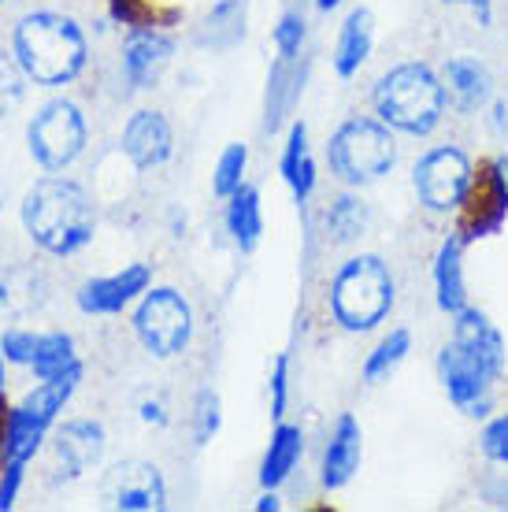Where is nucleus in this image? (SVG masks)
Returning <instances> with one entry per match:
<instances>
[{
  "label": "nucleus",
  "mask_w": 508,
  "mask_h": 512,
  "mask_svg": "<svg viewBox=\"0 0 508 512\" xmlns=\"http://www.w3.org/2000/svg\"><path fill=\"white\" fill-rule=\"evenodd\" d=\"M12 52L34 86H67L86 71L89 41L82 26L64 12H26L12 30Z\"/></svg>",
  "instance_id": "f257e3e1"
},
{
  "label": "nucleus",
  "mask_w": 508,
  "mask_h": 512,
  "mask_svg": "<svg viewBox=\"0 0 508 512\" xmlns=\"http://www.w3.org/2000/svg\"><path fill=\"white\" fill-rule=\"evenodd\" d=\"M19 216H23L30 242L49 256H75L78 249L93 242V231H97L89 193L78 182L60 179V175L34 182L26 190Z\"/></svg>",
  "instance_id": "f03ea898"
},
{
  "label": "nucleus",
  "mask_w": 508,
  "mask_h": 512,
  "mask_svg": "<svg viewBox=\"0 0 508 512\" xmlns=\"http://www.w3.org/2000/svg\"><path fill=\"white\" fill-rule=\"evenodd\" d=\"M375 112L386 127L405 134H431L445 112V86L431 67L401 64L375 86Z\"/></svg>",
  "instance_id": "7ed1b4c3"
},
{
  "label": "nucleus",
  "mask_w": 508,
  "mask_h": 512,
  "mask_svg": "<svg viewBox=\"0 0 508 512\" xmlns=\"http://www.w3.org/2000/svg\"><path fill=\"white\" fill-rule=\"evenodd\" d=\"M394 305V279L379 256H353L334 275L331 312L345 331H371Z\"/></svg>",
  "instance_id": "20e7f679"
},
{
  "label": "nucleus",
  "mask_w": 508,
  "mask_h": 512,
  "mask_svg": "<svg viewBox=\"0 0 508 512\" xmlns=\"http://www.w3.org/2000/svg\"><path fill=\"white\" fill-rule=\"evenodd\" d=\"M327 160H331L334 175L349 186L375 182L397 160L394 134L386 123H375V119H349L334 130L331 145H327Z\"/></svg>",
  "instance_id": "39448f33"
},
{
  "label": "nucleus",
  "mask_w": 508,
  "mask_h": 512,
  "mask_svg": "<svg viewBox=\"0 0 508 512\" xmlns=\"http://www.w3.org/2000/svg\"><path fill=\"white\" fill-rule=\"evenodd\" d=\"M86 116L75 101H56L41 104L34 119L26 123V149L34 156V164L49 175H60L75 164L78 156L86 153Z\"/></svg>",
  "instance_id": "423d86ee"
},
{
  "label": "nucleus",
  "mask_w": 508,
  "mask_h": 512,
  "mask_svg": "<svg viewBox=\"0 0 508 512\" xmlns=\"http://www.w3.org/2000/svg\"><path fill=\"white\" fill-rule=\"evenodd\" d=\"M134 331H138L141 346L153 357L167 360L190 346L193 334V312L190 301L171 290V286H156L141 294V305L134 312Z\"/></svg>",
  "instance_id": "0eeeda50"
},
{
  "label": "nucleus",
  "mask_w": 508,
  "mask_h": 512,
  "mask_svg": "<svg viewBox=\"0 0 508 512\" xmlns=\"http://www.w3.org/2000/svg\"><path fill=\"white\" fill-rule=\"evenodd\" d=\"M471 160L460 149H434L416 164V193L431 212H453L460 208L471 186Z\"/></svg>",
  "instance_id": "6e6552de"
},
{
  "label": "nucleus",
  "mask_w": 508,
  "mask_h": 512,
  "mask_svg": "<svg viewBox=\"0 0 508 512\" xmlns=\"http://www.w3.org/2000/svg\"><path fill=\"white\" fill-rule=\"evenodd\" d=\"M0 349L12 364H23V368H34V379H52V375L67 372L78 360L75 353V338L64 331H49V334H34V331H4L0 338Z\"/></svg>",
  "instance_id": "1a4fd4ad"
},
{
  "label": "nucleus",
  "mask_w": 508,
  "mask_h": 512,
  "mask_svg": "<svg viewBox=\"0 0 508 512\" xmlns=\"http://www.w3.org/2000/svg\"><path fill=\"white\" fill-rule=\"evenodd\" d=\"M104 501L123 512H160L167 505V483L149 461H123L104 475Z\"/></svg>",
  "instance_id": "9d476101"
},
{
  "label": "nucleus",
  "mask_w": 508,
  "mask_h": 512,
  "mask_svg": "<svg viewBox=\"0 0 508 512\" xmlns=\"http://www.w3.org/2000/svg\"><path fill=\"white\" fill-rule=\"evenodd\" d=\"M464 219H460V238L475 242V238H490L501 231L508 216V186L501 179L497 164L479 167V175H471V186L464 193Z\"/></svg>",
  "instance_id": "9b49d317"
},
{
  "label": "nucleus",
  "mask_w": 508,
  "mask_h": 512,
  "mask_svg": "<svg viewBox=\"0 0 508 512\" xmlns=\"http://www.w3.org/2000/svg\"><path fill=\"white\" fill-rule=\"evenodd\" d=\"M438 375H442L449 401L460 412H468V416H486L490 412V383H494V375L486 372L464 346L449 342L438 353Z\"/></svg>",
  "instance_id": "f8f14e48"
},
{
  "label": "nucleus",
  "mask_w": 508,
  "mask_h": 512,
  "mask_svg": "<svg viewBox=\"0 0 508 512\" xmlns=\"http://www.w3.org/2000/svg\"><path fill=\"white\" fill-rule=\"evenodd\" d=\"M104 457V427L97 420H67L52 435V483H75Z\"/></svg>",
  "instance_id": "ddd939ff"
},
{
  "label": "nucleus",
  "mask_w": 508,
  "mask_h": 512,
  "mask_svg": "<svg viewBox=\"0 0 508 512\" xmlns=\"http://www.w3.org/2000/svg\"><path fill=\"white\" fill-rule=\"evenodd\" d=\"M149 286H153L149 264H127V268L115 271V275L82 282L75 301L86 316H112V312H123V308H127L134 297L145 294Z\"/></svg>",
  "instance_id": "4468645a"
},
{
  "label": "nucleus",
  "mask_w": 508,
  "mask_h": 512,
  "mask_svg": "<svg viewBox=\"0 0 508 512\" xmlns=\"http://www.w3.org/2000/svg\"><path fill=\"white\" fill-rule=\"evenodd\" d=\"M171 52H175L171 38L160 34L156 26L130 30L127 45H123V78L130 90H153L171 64Z\"/></svg>",
  "instance_id": "2eb2a0df"
},
{
  "label": "nucleus",
  "mask_w": 508,
  "mask_h": 512,
  "mask_svg": "<svg viewBox=\"0 0 508 512\" xmlns=\"http://www.w3.org/2000/svg\"><path fill=\"white\" fill-rule=\"evenodd\" d=\"M123 153L138 171H153L175 153V130L160 112H138L123 127Z\"/></svg>",
  "instance_id": "dca6fc26"
},
{
  "label": "nucleus",
  "mask_w": 508,
  "mask_h": 512,
  "mask_svg": "<svg viewBox=\"0 0 508 512\" xmlns=\"http://www.w3.org/2000/svg\"><path fill=\"white\" fill-rule=\"evenodd\" d=\"M360 457H364V435H360L356 416L345 412L334 423V435L327 442V453H323V487L342 490L360 468Z\"/></svg>",
  "instance_id": "f3484780"
},
{
  "label": "nucleus",
  "mask_w": 508,
  "mask_h": 512,
  "mask_svg": "<svg viewBox=\"0 0 508 512\" xmlns=\"http://www.w3.org/2000/svg\"><path fill=\"white\" fill-rule=\"evenodd\" d=\"M453 342L468 349L471 357L479 360L494 379L501 375V368H505V338H501V331L486 320L483 312H475V308L457 312V331H453Z\"/></svg>",
  "instance_id": "a211bd4d"
},
{
  "label": "nucleus",
  "mask_w": 508,
  "mask_h": 512,
  "mask_svg": "<svg viewBox=\"0 0 508 512\" xmlns=\"http://www.w3.org/2000/svg\"><path fill=\"white\" fill-rule=\"evenodd\" d=\"M464 238L460 234H449L434 256V290H438V308L442 312H464L468 308V286H464V264H460V256H464Z\"/></svg>",
  "instance_id": "6ab92c4d"
},
{
  "label": "nucleus",
  "mask_w": 508,
  "mask_h": 512,
  "mask_svg": "<svg viewBox=\"0 0 508 512\" xmlns=\"http://www.w3.org/2000/svg\"><path fill=\"white\" fill-rule=\"evenodd\" d=\"M442 86H445V97L457 104L460 112H479L490 101V75L471 56H457V60L445 64Z\"/></svg>",
  "instance_id": "aec40b11"
},
{
  "label": "nucleus",
  "mask_w": 508,
  "mask_h": 512,
  "mask_svg": "<svg viewBox=\"0 0 508 512\" xmlns=\"http://www.w3.org/2000/svg\"><path fill=\"white\" fill-rule=\"evenodd\" d=\"M301 453H305V435H301V427L279 420V427L271 431V442H267L264 464H260V483H264L267 490L282 487V483L293 475L297 461H301Z\"/></svg>",
  "instance_id": "412c9836"
},
{
  "label": "nucleus",
  "mask_w": 508,
  "mask_h": 512,
  "mask_svg": "<svg viewBox=\"0 0 508 512\" xmlns=\"http://www.w3.org/2000/svg\"><path fill=\"white\" fill-rule=\"evenodd\" d=\"M279 171L286 186L293 190L297 205H305L312 190H316V160L308 153V127L305 123H293L290 134H286V145H282V160Z\"/></svg>",
  "instance_id": "4be33fe9"
},
{
  "label": "nucleus",
  "mask_w": 508,
  "mask_h": 512,
  "mask_svg": "<svg viewBox=\"0 0 508 512\" xmlns=\"http://www.w3.org/2000/svg\"><path fill=\"white\" fill-rule=\"evenodd\" d=\"M227 231L242 253H253L264 238V208H260V190L256 186H238L227 197Z\"/></svg>",
  "instance_id": "5701e85b"
},
{
  "label": "nucleus",
  "mask_w": 508,
  "mask_h": 512,
  "mask_svg": "<svg viewBox=\"0 0 508 512\" xmlns=\"http://www.w3.org/2000/svg\"><path fill=\"white\" fill-rule=\"evenodd\" d=\"M371 41H375V19L368 8H356L345 19L342 34H338V49H334V71L342 78H353L364 60L371 56Z\"/></svg>",
  "instance_id": "b1692460"
},
{
  "label": "nucleus",
  "mask_w": 508,
  "mask_h": 512,
  "mask_svg": "<svg viewBox=\"0 0 508 512\" xmlns=\"http://www.w3.org/2000/svg\"><path fill=\"white\" fill-rule=\"evenodd\" d=\"M78 383H82V360H75L67 372H60V375H52V379H41L30 394L23 397V405L38 420H45V423H56V416L67 409V401H71V394L78 390Z\"/></svg>",
  "instance_id": "393cba45"
},
{
  "label": "nucleus",
  "mask_w": 508,
  "mask_h": 512,
  "mask_svg": "<svg viewBox=\"0 0 508 512\" xmlns=\"http://www.w3.org/2000/svg\"><path fill=\"white\" fill-rule=\"evenodd\" d=\"M49 431H52V423L38 420L26 405H15L12 416H8V461L30 464L41 453Z\"/></svg>",
  "instance_id": "a878e982"
},
{
  "label": "nucleus",
  "mask_w": 508,
  "mask_h": 512,
  "mask_svg": "<svg viewBox=\"0 0 508 512\" xmlns=\"http://www.w3.org/2000/svg\"><path fill=\"white\" fill-rule=\"evenodd\" d=\"M364 227H368V208H364L360 197H349V193H345V197H338L331 205V212H327V231H331V238L338 245L360 238Z\"/></svg>",
  "instance_id": "bb28decb"
},
{
  "label": "nucleus",
  "mask_w": 508,
  "mask_h": 512,
  "mask_svg": "<svg viewBox=\"0 0 508 512\" xmlns=\"http://www.w3.org/2000/svg\"><path fill=\"white\" fill-rule=\"evenodd\" d=\"M408 349H412V334L408 331L386 334L379 346H375V353L368 357V364H364V383H379V379H386V375L394 372L397 364L408 357Z\"/></svg>",
  "instance_id": "cd10ccee"
},
{
  "label": "nucleus",
  "mask_w": 508,
  "mask_h": 512,
  "mask_svg": "<svg viewBox=\"0 0 508 512\" xmlns=\"http://www.w3.org/2000/svg\"><path fill=\"white\" fill-rule=\"evenodd\" d=\"M26 82H30V78L23 75V67H19V60H15V52L0 49V119L12 116L15 108L23 104Z\"/></svg>",
  "instance_id": "c85d7f7f"
},
{
  "label": "nucleus",
  "mask_w": 508,
  "mask_h": 512,
  "mask_svg": "<svg viewBox=\"0 0 508 512\" xmlns=\"http://www.w3.org/2000/svg\"><path fill=\"white\" fill-rule=\"evenodd\" d=\"M245 164H249V149L245 145H227L223 149V156H219L216 164V179H212V190H216V197H230V193L238 190L245 182Z\"/></svg>",
  "instance_id": "c756f323"
},
{
  "label": "nucleus",
  "mask_w": 508,
  "mask_h": 512,
  "mask_svg": "<svg viewBox=\"0 0 508 512\" xmlns=\"http://www.w3.org/2000/svg\"><path fill=\"white\" fill-rule=\"evenodd\" d=\"M219 423H223V401L216 390H201L197 394V412H193V438L197 446L212 442L219 435Z\"/></svg>",
  "instance_id": "7c9ffc66"
},
{
  "label": "nucleus",
  "mask_w": 508,
  "mask_h": 512,
  "mask_svg": "<svg viewBox=\"0 0 508 512\" xmlns=\"http://www.w3.org/2000/svg\"><path fill=\"white\" fill-rule=\"evenodd\" d=\"M108 12L115 23L141 30V26H156L160 12H156V0H108Z\"/></svg>",
  "instance_id": "2f4dec72"
},
{
  "label": "nucleus",
  "mask_w": 508,
  "mask_h": 512,
  "mask_svg": "<svg viewBox=\"0 0 508 512\" xmlns=\"http://www.w3.org/2000/svg\"><path fill=\"white\" fill-rule=\"evenodd\" d=\"M301 45H305V19L297 12H286L275 26V49H279L282 60H297Z\"/></svg>",
  "instance_id": "473e14b6"
},
{
  "label": "nucleus",
  "mask_w": 508,
  "mask_h": 512,
  "mask_svg": "<svg viewBox=\"0 0 508 512\" xmlns=\"http://www.w3.org/2000/svg\"><path fill=\"white\" fill-rule=\"evenodd\" d=\"M286 401H290V357L282 353L275 360V372H271V416L275 420L286 416Z\"/></svg>",
  "instance_id": "72a5a7b5"
},
{
  "label": "nucleus",
  "mask_w": 508,
  "mask_h": 512,
  "mask_svg": "<svg viewBox=\"0 0 508 512\" xmlns=\"http://www.w3.org/2000/svg\"><path fill=\"white\" fill-rule=\"evenodd\" d=\"M26 479V464L23 461H8L4 472H0V512H12L15 501H19V490H23Z\"/></svg>",
  "instance_id": "f704fd0d"
},
{
  "label": "nucleus",
  "mask_w": 508,
  "mask_h": 512,
  "mask_svg": "<svg viewBox=\"0 0 508 512\" xmlns=\"http://www.w3.org/2000/svg\"><path fill=\"white\" fill-rule=\"evenodd\" d=\"M483 453L490 461L508 464V416H497L494 423H486L483 431Z\"/></svg>",
  "instance_id": "c9c22d12"
},
{
  "label": "nucleus",
  "mask_w": 508,
  "mask_h": 512,
  "mask_svg": "<svg viewBox=\"0 0 508 512\" xmlns=\"http://www.w3.org/2000/svg\"><path fill=\"white\" fill-rule=\"evenodd\" d=\"M8 416H12V405H8V397L0 394V472L8 464Z\"/></svg>",
  "instance_id": "e433bc0d"
},
{
  "label": "nucleus",
  "mask_w": 508,
  "mask_h": 512,
  "mask_svg": "<svg viewBox=\"0 0 508 512\" xmlns=\"http://www.w3.org/2000/svg\"><path fill=\"white\" fill-rule=\"evenodd\" d=\"M445 4H471L475 15H479V23L490 26V0H445Z\"/></svg>",
  "instance_id": "4c0bfd02"
},
{
  "label": "nucleus",
  "mask_w": 508,
  "mask_h": 512,
  "mask_svg": "<svg viewBox=\"0 0 508 512\" xmlns=\"http://www.w3.org/2000/svg\"><path fill=\"white\" fill-rule=\"evenodd\" d=\"M279 505H282L279 494H275V490H267L264 498L256 501V512H279Z\"/></svg>",
  "instance_id": "58836bf2"
},
{
  "label": "nucleus",
  "mask_w": 508,
  "mask_h": 512,
  "mask_svg": "<svg viewBox=\"0 0 508 512\" xmlns=\"http://www.w3.org/2000/svg\"><path fill=\"white\" fill-rule=\"evenodd\" d=\"M497 164V171H501V179H505V186H508V156H501V160H494Z\"/></svg>",
  "instance_id": "ea45409f"
},
{
  "label": "nucleus",
  "mask_w": 508,
  "mask_h": 512,
  "mask_svg": "<svg viewBox=\"0 0 508 512\" xmlns=\"http://www.w3.org/2000/svg\"><path fill=\"white\" fill-rule=\"evenodd\" d=\"M494 127H497V130L505 127V108H501V104L494 108Z\"/></svg>",
  "instance_id": "a19ab883"
},
{
  "label": "nucleus",
  "mask_w": 508,
  "mask_h": 512,
  "mask_svg": "<svg viewBox=\"0 0 508 512\" xmlns=\"http://www.w3.org/2000/svg\"><path fill=\"white\" fill-rule=\"evenodd\" d=\"M316 4H319V12H331V8H338L342 0H316Z\"/></svg>",
  "instance_id": "79ce46f5"
},
{
  "label": "nucleus",
  "mask_w": 508,
  "mask_h": 512,
  "mask_svg": "<svg viewBox=\"0 0 508 512\" xmlns=\"http://www.w3.org/2000/svg\"><path fill=\"white\" fill-rule=\"evenodd\" d=\"M4 360L8 357H4V349H0V394H4Z\"/></svg>",
  "instance_id": "37998d69"
},
{
  "label": "nucleus",
  "mask_w": 508,
  "mask_h": 512,
  "mask_svg": "<svg viewBox=\"0 0 508 512\" xmlns=\"http://www.w3.org/2000/svg\"><path fill=\"white\" fill-rule=\"evenodd\" d=\"M0 208H4V186H0Z\"/></svg>",
  "instance_id": "c03bdc74"
},
{
  "label": "nucleus",
  "mask_w": 508,
  "mask_h": 512,
  "mask_svg": "<svg viewBox=\"0 0 508 512\" xmlns=\"http://www.w3.org/2000/svg\"><path fill=\"white\" fill-rule=\"evenodd\" d=\"M0 4H4V0H0Z\"/></svg>",
  "instance_id": "a18cd8bd"
}]
</instances>
